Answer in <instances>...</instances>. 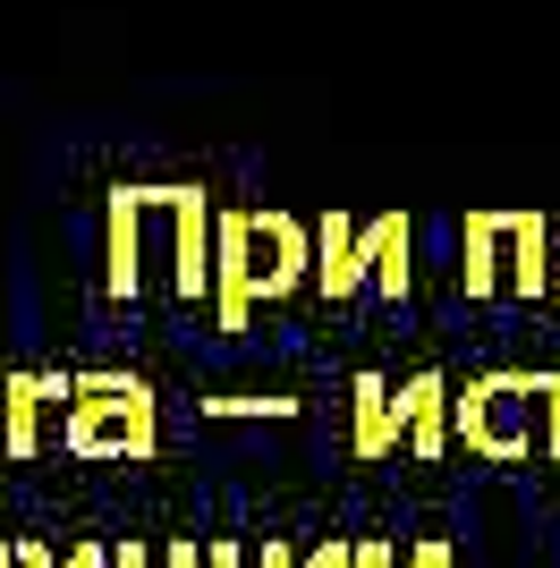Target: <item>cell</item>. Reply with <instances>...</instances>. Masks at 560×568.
Returning a JSON list of instances; mask_svg holds the SVG:
<instances>
[{
  "mask_svg": "<svg viewBox=\"0 0 560 568\" xmlns=\"http://www.w3.org/2000/svg\"><path fill=\"white\" fill-rule=\"evenodd\" d=\"M314 281V230L298 213H221V263H212V323L247 332L256 306H280Z\"/></svg>",
  "mask_w": 560,
  "mask_h": 568,
  "instance_id": "6da1fadb",
  "label": "cell"
},
{
  "mask_svg": "<svg viewBox=\"0 0 560 568\" xmlns=\"http://www.w3.org/2000/svg\"><path fill=\"white\" fill-rule=\"evenodd\" d=\"M459 288L467 297H543L552 288V221L543 213H484L459 221Z\"/></svg>",
  "mask_w": 560,
  "mask_h": 568,
  "instance_id": "7a4b0ae2",
  "label": "cell"
},
{
  "mask_svg": "<svg viewBox=\"0 0 560 568\" xmlns=\"http://www.w3.org/2000/svg\"><path fill=\"white\" fill-rule=\"evenodd\" d=\"M60 450H69V458H102V467H137V458H153V450H162L153 382H137V374H77Z\"/></svg>",
  "mask_w": 560,
  "mask_h": 568,
  "instance_id": "3957f363",
  "label": "cell"
},
{
  "mask_svg": "<svg viewBox=\"0 0 560 568\" xmlns=\"http://www.w3.org/2000/svg\"><path fill=\"white\" fill-rule=\"evenodd\" d=\"M459 450L484 458V467L536 458L543 450V374H518V365L467 374V390H459Z\"/></svg>",
  "mask_w": 560,
  "mask_h": 568,
  "instance_id": "277c9868",
  "label": "cell"
},
{
  "mask_svg": "<svg viewBox=\"0 0 560 568\" xmlns=\"http://www.w3.org/2000/svg\"><path fill=\"white\" fill-rule=\"evenodd\" d=\"M9 382V442H0V458H43L51 442V416L69 425V399H77V374H60V365H18Z\"/></svg>",
  "mask_w": 560,
  "mask_h": 568,
  "instance_id": "5b68a950",
  "label": "cell"
},
{
  "mask_svg": "<svg viewBox=\"0 0 560 568\" xmlns=\"http://www.w3.org/2000/svg\"><path fill=\"white\" fill-rule=\"evenodd\" d=\"M144 213H137V187H111L102 195V288H111L119 306H137L144 297Z\"/></svg>",
  "mask_w": 560,
  "mask_h": 568,
  "instance_id": "8992f818",
  "label": "cell"
},
{
  "mask_svg": "<svg viewBox=\"0 0 560 568\" xmlns=\"http://www.w3.org/2000/svg\"><path fill=\"white\" fill-rule=\"evenodd\" d=\"M399 433H408V458H442L450 442H459V390H450V374H408L399 382Z\"/></svg>",
  "mask_w": 560,
  "mask_h": 568,
  "instance_id": "52a82bcc",
  "label": "cell"
},
{
  "mask_svg": "<svg viewBox=\"0 0 560 568\" xmlns=\"http://www.w3.org/2000/svg\"><path fill=\"white\" fill-rule=\"evenodd\" d=\"M314 288H323L331 306H349L357 288H373V272H366V221H357V213H323V221H314Z\"/></svg>",
  "mask_w": 560,
  "mask_h": 568,
  "instance_id": "ba28073f",
  "label": "cell"
},
{
  "mask_svg": "<svg viewBox=\"0 0 560 568\" xmlns=\"http://www.w3.org/2000/svg\"><path fill=\"white\" fill-rule=\"evenodd\" d=\"M349 450H357V458L408 450V433H399V390H391L382 374H357V382H349Z\"/></svg>",
  "mask_w": 560,
  "mask_h": 568,
  "instance_id": "9c48e42d",
  "label": "cell"
},
{
  "mask_svg": "<svg viewBox=\"0 0 560 568\" xmlns=\"http://www.w3.org/2000/svg\"><path fill=\"white\" fill-rule=\"evenodd\" d=\"M417 230H408V213H373L366 221V272H373V297H408V288H417Z\"/></svg>",
  "mask_w": 560,
  "mask_h": 568,
  "instance_id": "30bf717a",
  "label": "cell"
},
{
  "mask_svg": "<svg viewBox=\"0 0 560 568\" xmlns=\"http://www.w3.org/2000/svg\"><path fill=\"white\" fill-rule=\"evenodd\" d=\"M204 416H298V399H263V390H221V399H204Z\"/></svg>",
  "mask_w": 560,
  "mask_h": 568,
  "instance_id": "8fae6325",
  "label": "cell"
},
{
  "mask_svg": "<svg viewBox=\"0 0 560 568\" xmlns=\"http://www.w3.org/2000/svg\"><path fill=\"white\" fill-rule=\"evenodd\" d=\"M543 458L560 467V374H543Z\"/></svg>",
  "mask_w": 560,
  "mask_h": 568,
  "instance_id": "7c38bea8",
  "label": "cell"
},
{
  "mask_svg": "<svg viewBox=\"0 0 560 568\" xmlns=\"http://www.w3.org/2000/svg\"><path fill=\"white\" fill-rule=\"evenodd\" d=\"M306 568H357V544L349 535H323V544L306 551Z\"/></svg>",
  "mask_w": 560,
  "mask_h": 568,
  "instance_id": "4fadbf2b",
  "label": "cell"
},
{
  "mask_svg": "<svg viewBox=\"0 0 560 568\" xmlns=\"http://www.w3.org/2000/svg\"><path fill=\"white\" fill-rule=\"evenodd\" d=\"M162 568H212V544H196V535H179V544H162Z\"/></svg>",
  "mask_w": 560,
  "mask_h": 568,
  "instance_id": "5bb4252c",
  "label": "cell"
},
{
  "mask_svg": "<svg viewBox=\"0 0 560 568\" xmlns=\"http://www.w3.org/2000/svg\"><path fill=\"white\" fill-rule=\"evenodd\" d=\"M408 568H459V551L442 535H424V544H408Z\"/></svg>",
  "mask_w": 560,
  "mask_h": 568,
  "instance_id": "9a60e30c",
  "label": "cell"
},
{
  "mask_svg": "<svg viewBox=\"0 0 560 568\" xmlns=\"http://www.w3.org/2000/svg\"><path fill=\"white\" fill-rule=\"evenodd\" d=\"M111 568H162V551H153V544H137V535H128V544H111Z\"/></svg>",
  "mask_w": 560,
  "mask_h": 568,
  "instance_id": "2e32d148",
  "label": "cell"
},
{
  "mask_svg": "<svg viewBox=\"0 0 560 568\" xmlns=\"http://www.w3.org/2000/svg\"><path fill=\"white\" fill-rule=\"evenodd\" d=\"M357 568H408V551H399V544H373V535H366V544H357Z\"/></svg>",
  "mask_w": 560,
  "mask_h": 568,
  "instance_id": "e0dca14e",
  "label": "cell"
},
{
  "mask_svg": "<svg viewBox=\"0 0 560 568\" xmlns=\"http://www.w3.org/2000/svg\"><path fill=\"white\" fill-rule=\"evenodd\" d=\"M256 568H306V560H298V551H289V544H280V535H263V551H256Z\"/></svg>",
  "mask_w": 560,
  "mask_h": 568,
  "instance_id": "ac0fdd59",
  "label": "cell"
},
{
  "mask_svg": "<svg viewBox=\"0 0 560 568\" xmlns=\"http://www.w3.org/2000/svg\"><path fill=\"white\" fill-rule=\"evenodd\" d=\"M18 568H69V560H60L51 544H34V535H26V544H18Z\"/></svg>",
  "mask_w": 560,
  "mask_h": 568,
  "instance_id": "d6986e66",
  "label": "cell"
},
{
  "mask_svg": "<svg viewBox=\"0 0 560 568\" xmlns=\"http://www.w3.org/2000/svg\"><path fill=\"white\" fill-rule=\"evenodd\" d=\"M212 568H256V551H247V544H230V535H221V544H212Z\"/></svg>",
  "mask_w": 560,
  "mask_h": 568,
  "instance_id": "ffe728a7",
  "label": "cell"
},
{
  "mask_svg": "<svg viewBox=\"0 0 560 568\" xmlns=\"http://www.w3.org/2000/svg\"><path fill=\"white\" fill-rule=\"evenodd\" d=\"M0 442H9V382H0Z\"/></svg>",
  "mask_w": 560,
  "mask_h": 568,
  "instance_id": "44dd1931",
  "label": "cell"
},
{
  "mask_svg": "<svg viewBox=\"0 0 560 568\" xmlns=\"http://www.w3.org/2000/svg\"><path fill=\"white\" fill-rule=\"evenodd\" d=\"M0 568H18V544H9V535H0Z\"/></svg>",
  "mask_w": 560,
  "mask_h": 568,
  "instance_id": "7402d4cb",
  "label": "cell"
}]
</instances>
